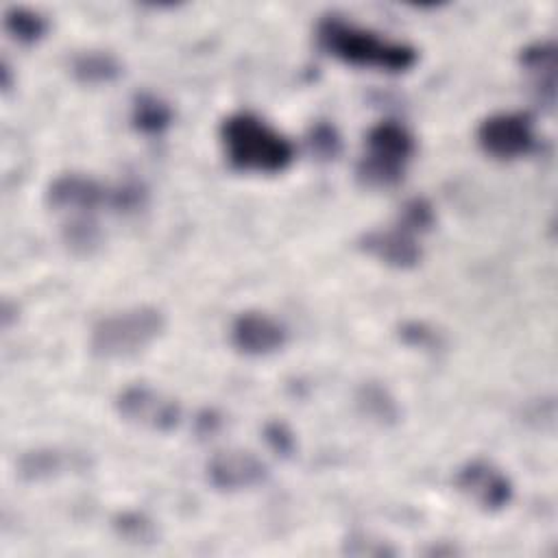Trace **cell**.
<instances>
[{"label":"cell","instance_id":"cell-2","mask_svg":"<svg viewBox=\"0 0 558 558\" xmlns=\"http://www.w3.org/2000/svg\"><path fill=\"white\" fill-rule=\"evenodd\" d=\"M220 142L229 163L246 172L277 174L294 159L292 142L255 113H231L220 124Z\"/></svg>","mask_w":558,"mask_h":558},{"label":"cell","instance_id":"cell-17","mask_svg":"<svg viewBox=\"0 0 558 558\" xmlns=\"http://www.w3.org/2000/svg\"><path fill=\"white\" fill-rule=\"evenodd\" d=\"M4 28L20 44H35L48 33V20L39 11L26 7H11L4 13Z\"/></svg>","mask_w":558,"mask_h":558},{"label":"cell","instance_id":"cell-4","mask_svg":"<svg viewBox=\"0 0 558 558\" xmlns=\"http://www.w3.org/2000/svg\"><path fill=\"white\" fill-rule=\"evenodd\" d=\"M416 150L410 131L397 122H379L366 135V150L357 163V177L368 187H390L405 174Z\"/></svg>","mask_w":558,"mask_h":558},{"label":"cell","instance_id":"cell-5","mask_svg":"<svg viewBox=\"0 0 558 558\" xmlns=\"http://www.w3.org/2000/svg\"><path fill=\"white\" fill-rule=\"evenodd\" d=\"M116 410L122 421L148 432H170L181 421L179 403L150 386L124 388L116 397Z\"/></svg>","mask_w":558,"mask_h":558},{"label":"cell","instance_id":"cell-10","mask_svg":"<svg viewBox=\"0 0 558 558\" xmlns=\"http://www.w3.org/2000/svg\"><path fill=\"white\" fill-rule=\"evenodd\" d=\"M266 464L248 451H220L207 464V480L218 490H242L262 484Z\"/></svg>","mask_w":558,"mask_h":558},{"label":"cell","instance_id":"cell-11","mask_svg":"<svg viewBox=\"0 0 558 558\" xmlns=\"http://www.w3.org/2000/svg\"><path fill=\"white\" fill-rule=\"evenodd\" d=\"M46 201L52 209L89 214L102 203H109V190L98 181L83 174H61L57 177L46 192Z\"/></svg>","mask_w":558,"mask_h":558},{"label":"cell","instance_id":"cell-22","mask_svg":"<svg viewBox=\"0 0 558 558\" xmlns=\"http://www.w3.org/2000/svg\"><path fill=\"white\" fill-rule=\"evenodd\" d=\"M146 192L135 183H122L113 190H109V205L118 211H135L144 205Z\"/></svg>","mask_w":558,"mask_h":558},{"label":"cell","instance_id":"cell-21","mask_svg":"<svg viewBox=\"0 0 558 558\" xmlns=\"http://www.w3.org/2000/svg\"><path fill=\"white\" fill-rule=\"evenodd\" d=\"M310 144H312V150L325 159H333L340 153V137H338L336 129L325 122L312 126Z\"/></svg>","mask_w":558,"mask_h":558},{"label":"cell","instance_id":"cell-6","mask_svg":"<svg viewBox=\"0 0 558 558\" xmlns=\"http://www.w3.org/2000/svg\"><path fill=\"white\" fill-rule=\"evenodd\" d=\"M480 148L495 159H517L534 150L532 120L523 113H495L477 126Z\"/></svg>","mask_w":558,"mask_h":558},{"label":"cell","instance_id":"cell-24","mask_svg":"<svg viewBox=\"0 0 558 558\" xmlns=\"http://www.w3.org/2000/svg\"><path fill=\"white\" fill-rule=\"evenodd\" d=\"M401 338H403L405 342H410V344H416V347H427L429 342L436 340V336H434L432 331H427V329H425L423 325H418V323L405 325V327L401 329Z\"/></svg>","mask_w":558,"mask_h":558},{"label":"cell","instance_id":"cell-15","mask_svg":"<svg viewBox=\"0 0 558 558\" xmlns=\"http://www.w3.org/2000/svg\"><path fill=\"white\" fill-rule=\"evenodd\" d=\"M131 122L144 135H159L172 124V109L153 94H140L133 100Z\"/></svg>","mask_w":558,"mask_h":558},{"label":"cell","instance_id":"cell-16","mask_svg":"<svg viewBox=\"0 0 558 558\" xmlns=\"http://www.w3.org/2000/svg\"><path fill=\"white\" fill-rule=\"evenodd\" d=\"M519 63L525 72H530L538 87L547 89V96L554 98L556 85V48L549 41H536L521 50Z\"/></svg>","mask_w":558,"mask_h":558},{"label":"cell","instance_id":"cell-3","mask_svg":"<svg viewBox=\"0 0 558 558\" xmlns=\"http://www.w3.org/2000/svg\"><path fill=\"white\" fill-rule=\"evenodd\" d=\"M166 329L161 310L137 305L100 318L89 338V349L100 360H126L148 349Z\"/></svg>","mask_w":558,"mask_h":558},{"label":"cell","instance_id":"cell-7","mask_svg":"<svg viewBox=\"0 0 558 558\" xmlns=\"http://www.w3.org/2000/svg\"><path fill=\"white\" fill-rule=\"evenodd\" d=\"M456 486L486 512H497L512 499L510 480L486 460L466 462L456 475Z\"/></svg>","mask_w":558,"mask_h":558},{"label":"cell","instance_id":"cell-9","mask_svg":"<svg viewBox=\"0 0 558 558\" xmlns=\"http://www.w3.org/2000/svg\"><path fill=\"white\" fill-rule=\"evenodd\" d=\"M360 246L381 264L390 268H414L421 262V244L416 242V233L408 231L401 225H395L390 229H377L368 231L362 240Z\"/></svg>","mask_w":558,"mask_h":558},{"label":"cell","instance_id":"cell-13","mask_svg":"<svg viewBox=\"0 0 558 558\" xmlns=\"http://www.w3.org/2000/svg\"><path fill=\"white\" fill-rule=\"evenodd\" d=\"M72 74L83 85H107L122 74L120 61L102 50L81 52L72 61Z\"/></svg>","mask_w":558,"mask_h":558},{"label":"cell","instance_id":"cell-1","mask_svg":"<svg viewBox=\"0 0 558 558\" xmlns=\"http://www.w3.org/2000/svg\"><path fill=\"white\" fill-rule=\"evenodd\" d=\"M316 37L327 54L349 65L399 74L416 63V50L412 46L384 39L377 33L360 28L338 15L320 20Z\"/></svg>","mask_w":558,"mask_h":558},{"label":"cell","instance_id":"cell-23","mask_svg":"<svg viewBox=\"0 0 558 558\" xmlns=\"http://www.w3.org/2000/svg\"><path fill=\"white\" fill-rule=\"evenodd\" d=\"M264 438L268 442V447L281 456H290L294 451V436L292 432L279 423V421H272L264 427Z\"/></svg>","mask_w":558,"mask_h":558},{"label":"cell","instance_id":"cell-19","mask_svg":"<svg viewBox=\"0 0 558 558\" xmlns=\"http://www.w3.org/2000/svg\"><path fill=\"white\" fill-rule=\"evenodd\" d=\"M397 225L405 227L412 233H425L434 225V209L425 198H412L401 207Z\"/></svg>","mask_w":558,"mask_h":558},{"label":"cell","instance_id":"cell-20","mask_svg":"<svg viewBox=\"0 0 558 558\" xmlns=\"http://www.w3.org/2000/svg\"><path fill=\"white\" fill-rule=\"evenodd\" d=\"M116 530L131 543H150L155 538L153 523L140 512H122L116 517Z\"/></svg>","mask_w":558,"mask_h":558},{"label":"cell","instance_id":"cell-18","mask_svg":"<svg viewBox=\"0 0 558 558\" xmlns=\"http://www.w3.org/2000/svg\"><path fill=\"white\" fill-rule=\"evenodd\" d=\"M63 242L76 255H92L100 246V229L87 216H81L63 227Z\"/></svg>","mask_w":558,"mask_h":558},{"label":"cell","instance_id":"cell-14","mask_svg":"<svg viewBox=\"0 0 558 558\" xmlns=\"http://www.w3.org/2000/svg\"><path fill=\"white\" fill-rule=\"evenodd\" d=\"M362 416L377 425H392L399 421V405L392 395L377 381H364L355 395Z\"/></svg>","mask_w":558,"mask_h":558},{"label":"cell","instance_id":"cell-12","mask_svg":"<svg viewBox=\"0 0 558 558\" xmlns=\"http://www.w3.org/2000/svg\"><path fill=\"white\" fill-rule=\"evenodd\" d=\"M85 466H87L85 456L72 453V451H59V449H33L20 456L17 460V473L28 482L48 480V477L61 475L63 471H70V469L78 471Z\"/></svg>","mask_w":558,"mask_h":558},{"label":"cell","instance_id":"cell-8","mask_svg":"<svg viewBox=\"0 0 558 558\" xmlns=\"http://www.w3.org/2000/svg\"><path fill=\"white\" fill-rule=\"evenodd\" d=\"M288 340L286 327L264 312H244L231 325L233 347L251 357H264L279 351Z\"/></svg>","mask_w":558,"mask_h":558}]
</instances>
